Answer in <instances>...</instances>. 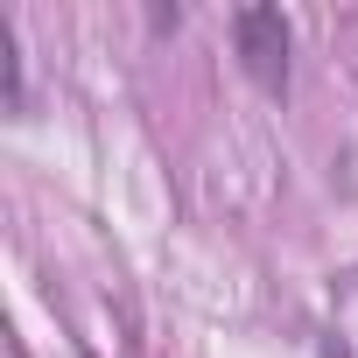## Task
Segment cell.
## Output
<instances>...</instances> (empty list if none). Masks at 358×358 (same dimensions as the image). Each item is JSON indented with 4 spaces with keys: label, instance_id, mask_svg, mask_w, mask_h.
I'll use <instances>...</instances> for the list:
<instances>
[{
    "label": "cell",
    "instance_id": "cell-1",
    "mask_svg": "<svg viewBox=\"0 0 358 358\" xmlns=\"http://www.w3.org/2000/svg\"><path fill=\"white\" fill-rule=\"evenodd\" d=\"M232 36H239V64L260 92H281L288 85V15L281 8H239L232 15Z\"/></svg>",
    "mask_w": 358,
    "mask_h": 358
}]
</instances>
